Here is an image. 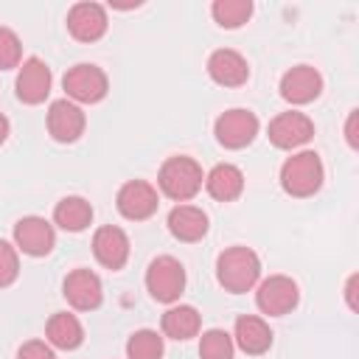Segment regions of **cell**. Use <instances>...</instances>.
I'll use <instances>...</instances> for the list:
<instances>
[{"label":"cell","mask_w":359,"mask_h":359,"mask_svg":"<svg viewBox=\"0 0 359 359\" xmlns=\"http://www.w3.org/2000/svg\"><path fill=\"white\" fill-rule=\"evenodd\" d=\"M258 278H261V258L255 255V250H250L244 244L227 247L216 258V280L230 294L250 292L258 283Z\"/></svg>","instance_id":"obj_1"},{"label":"cell","mask_w":359,"mask_h":359,"mask_svg":"<svg viewBox=\"0 0 359 359\" xmlns=\"http://www.w3.org/2000/svg\"><path fill=\"white\" fill-rule=\"evenodd\" d=\"M325 180V168L317 151L306 149L297 151L292 157H286V163L280 165V188L294 196V199H309L323 188Z\"/></svg>","instance_id":"obj_2"},{"label":"cell","mask_w":359,"mask_h":359,"mask_svg":"<svg viewBox=\"0 0 359 359\" xmlns=\"http://www.w3.org/2000/svg\"><path fill=\"white\" fill-rule=\"evenodd\" d=\"M202 182H205V174H202V165L188 157V154H174L168 157L160 171H157V185L160 191L174 199V202H188L194 199L199 191H202Z\"/></svg>","instance_id":"obj_3"},{"label":"cell","mask_w":359,"mask_h":359,"mask_svg":"<svg viewBox=\"0 0 359 359\" xmlns=\"http://www.w3.org/2000/svg\"><path fill=\"white\" fill-rule=\"evenodd\" d=\"M146 289L157 303H177L185 292V266L174 255H157L146 269Z\"/></svg>","instance_id":"obj_4"},{"label":"cell","mask_w":359,"mask_h":359,"mask_svg":"<svg viewBox=\"0 0 359 359\" xmlns=\"http://www.w3.org/2000/svg\"><path fill=\"white\" fill-rule=\"evenodd\" d=\"M62 87L73 104H98L109 90V79L98 65L81 62L62 76Z\"/></svg>","instance_id":"obj_5"},{"label":"cell","mask_w":359,"mask_h":359,"mask_svg":"<svg viewBox=\"0 0 359 359\" xmlns=\"http://www.w3.org/2000/svg\"><path fill=\"white\" fill-rule=\"evenodd\" d=\"M258 126L261 123H258L255 112L236 107V109H227V112H222L216 118L213 135H216L219 146H224V149H244V146H250L255 140Z\"/></svg>","instance_id":"obj_6"},{"label":"cell","mask_w":359,"mask_h":359,"mask_svg":"<svg viewBox=\"0 0 359 359\" xmlns=\"http://www.w3.org/2000/svg\"><path fill=\"white\" fill-rule=\"evenodd\" d=\"M300 300V289L289 275H269L258 283L255 292V306L269 314V317H283L289 314Z\"/></svg>","instance_id":"obj_7"},{"label":"cell","mask_w":359,"mask_h":359,"mask_svg":"<svg viewBox=\"0 0 359 359\" xmlns=\"http://www.w3.org/2000/svg\"><path fill=\"white\" fill-rule=\"evenodd\" d=\"M157 205H160V196H157V188L146 180H129L118 188V196H115V208L123 219L129 222H143L149 216L157 213Z\"/></svg>","instance_id":"obj_8"},{"label":"cell","mask_w":359,"mask_h":359,"mask_svg":"<svg viewBox=\"0 0 359 359\" xmlns=\"http://www.w3.org/2000/svg\"><path fill=\"white\" fill-rule=\"evenodd\" d=\"M266 137H269V143L275 149L292 151V149H297V146H303V143H309L314 137V123H311L309 115L289 109V112H280V115H275L269 121Z\"/></svg>","instance_id":"obj_9"},{"label":"cell","mask_w":359,"mask_h":359,"mask_svg":"<svg viewBox=\"0 0 359 359\" xmlns=\"http://www.w3.org/2000/svg\"><path fill=\"white\" fill-rule=\"evenodd\" d=\"M14 247L25 255L42 258L56 247V230L42 216H22L14 224Z\"/></svg>","instance_id":"obj_10"},{"label":"cell","mask_w":359,"mask_h":359,"mask_svg":"<svg viewBox=\"0 0 359 359\" xmlns=\"http://www.w3.org/2000/svg\"><path fill=\"white\" fill-rule=\"evenodd\" d=\"M62 294L76 311H93L104 300V286H101V278L93 269L79 266V269L67 272V278L62 283Z\"/></svg>","instance_id":"obj_11"},{"label":"cell","mask_w":359,"mask_h":359,"mask_svg":"<svg viewBox=\"0 0 359 359\" xmlns=\"http://www.w3.org/2000/svg\"><path fill=\"white\" fill-rule=\"evenodd\" d=\"M50 67L39 59V56H28L22 65H20V73H17V81H14V93L22 104H42L50 93Z\"/></svg>","instance_id":"obj_12"},{"label":"cell","mask_w":359,"mask_h":359,"mask_svg":"<svg viewBox=\"0 0 359 359\" xmlns=\"http://www.w3.org/2000/svg\"><path fill=\"white\" fill-rule=\"evenodd\" d=\"M84 126H87L84 109L70 98H59L48 107V132L56 143H76L84 135Z\"/></svg>","instance_id":"obj_13"},{"label":"cell","mask_w":359,"mask_h":359,"mask_svg":"<svg viewBox=\"0 0 359 359\" xmlns=\"http://www.w3.org/2000/svg\"><path fill=\"white\" fill-rule=\"evenodd\" d=\"M109 28V20H107V8L101 3H76L70 11H67V31L73 39L79 42H98Z\"/></svg>","instance_id":"obj_14"},{"label":"cell","mask_w":359,"mask_h":359,"mask_svg":"<svg viewBox=\"0 0 359 359\" xmlns=\"http://www.w3.org/2000/svg\"><path fill=\"white\" fill-rule=\"evenodd\" d=\"M93 255L104 269H123L129 261V236L115 224L98 227L93 236Z\"/></svg>","instance_id":"obj_15"},{"label":"cell","mask_w":359,"mask_h":359,"mask_svg":"<svg viewBox=\"0 0 359 359\" xmlns=\"http://www.w3.org/2000/svg\"><path fill=\"white\" fill-rule=\"evenodd\" d=\"M323 93V76L311 65H294L280 79V98L289 104H309Z\"/></svg>","instance_id":"obj_16"},{"label":"cell","mask_w":359,"mask_h":359,"mask_svg":"<svg viewBox=\"0 0 359 359\" xmlns=\"http://www.w3.org/2000/svg\"><path fill=\"white\" fill-rule=\"evenodd\" d=\"M208 76L222 87H241L250 79V65L238 50L219 48L208 56Z\"/></svg>","instance_id":"obj_17"},{"label":"cell","mask_w":359,"mask_h":359,"mask_svg":"<svg viewBox=\"0 0 359 359\" xmlns=\"http://www.w3.org/2000/svg\"><path fill=\"white\" fill-rule=\"evenodd\" d=\"M165 224L177 241L194 244V241H202L208 233V213L196 205H177V208H171Z\"/></svg>","instance_id":"obj_18"},{"label":"cell","mask_w":359,"mask_h":359,"mask_svg":"<svg viewBox=\"0 0 359 359\" xmlns=\"http://www.w3.org/2000/svg\"><path fill=\"white\" fill-rule=\"evenodd\" d=\"M272 328L255 317V314H241L236 320V331H233V345H238L244 353L250 356H261L272 348Z\"/></svg>","instance_id":"obj_19"},{"label":"cell","mask_w":359,"mask_h":359,"mask_svg":"<svg viewBox=\"0 0 359 359\" xmlns=\"http://www.w3.org/2000/svg\"><path fill=\"white\" fill-rule=\"evenodd\" d=\"M205 188L216 202H233L244 191V174L233 163H219L205 174Z\"/></svg>","instance_id":"obj_20"},{"label":"cell","mask_w":359,"mask_h":359,"mask_svg":"<svg viewBox=\"0 0 359 359\" xmlns=\"http://www.w3.org/2000/svg\"><path fill=\"white\" fill-rule=\"evenodd\" d=\"M45 337H48V345L50 348H59V351H76L81 342H84V325L79 323L76 314L70 311H56L48 325H45Z\"/></svg>","instance_id":"obj_21"},{"label":"cell","mask_w":359,"mask_h":359,"mask_svg":"<svg viewBox=\"0 0 359 359\" xmlns=\"http://www.w3.org/2000/svg\"><path fill=\"white\" fill-rule=\"evenodd\" d=\"M160 325H163V334H165L168 339L185 342V339H191V337L199 334V328H202V317H199V311H196L194 306L180 303V306H171V309L163 314Z\"/></svg>","instance_id":"obj_22"},{"label":"cell","mask_w":359,"mask_h":359,"mask_svg":"<svg viewBox=\"0 0 359 359\" xmlns=\"http://www.w3.org/2000/svg\"><path fill=\"white\" fill-rule=\"evenodd\" d=\"M93 222V205L84 196H65L53 208V224L67 233H81Z\"/></svg>","instance_id":"obj_23"},{"label":"cell","mask_w":359,"mask_h":359,"mask_svg":"<svg viewBox=\"0 0 359 359\" xmlns=\"http://www.w3.org/2000/svg\"><path fill=\"white\" fill-rule=\"evenodd\" d=\"M210 14L219 28H241L252 17V3L250 0H216L210 6Z\"/></svg>","instance_id":"obj_24"},{"label":"cell","mask_w":359,"mask_h":359,"mask_svg":"<svg viewBox=\"0 0 359 359\" xmlns=\"http://www.w3.org/2000/svg\"><path fill=\"white\" fill-rule=\"evenodd\" d=\"M163 337L151 328H140L126 339V359H163Z\"/></svg>","instance_id":"obj_25"},{"label":"cell","mask_w":359,"mask_h":359,"mask_svg":"<svg viewBox=\"0 0 359 359\" xmlns=\"http://www.w3.org/2000/svg\"><path fill=\"white\" fill-rule=\"evenodd\" d=\"M236 345L233 337L222 328H210L199 339V359H233Z\"/></svg>","instance_id":"obj_26"},{"label":"cell","mask_w":359,"mask_h":359,"mask_svg":"<svg viewBox=\"0 0 359 359\" xmlns=\"http://www.w3.org/2000/svg\"><path fill=\"white\" fill-rule=\"evenodd\" d=\"M20 62H22V42H20V36L8 25H0V70L20 67Z\"/></svg>","instance_id":"obj_27"},{"label":"cell","mask_w":359,"mask_h":359,"mask_svg":"<svg viewBox=\"0 0 359 359\" xmlns=\"http://www.w3.org/2000/svg\"><path fill=\"white\" fill-rule=\"evenodd\" d=\"M20 275V255H17V247L8 244L6 238H0V289L11 286Z\"/></svg>","instance_id":"obj_28"},{"label":"cell","mask_w":359,"mask_h":359,"mask_svg":"<svg viewBox=\"0 0 359 359\" xmlns=\"http://www.w3.org/2000/svg\"><path fill=\"white\" fill-rule=\"evenodd\" d=\"M17 359H56V353H53V348H50L48 342H42V339H28V342L20 345Z\"/></svg>","instance_id":"obj_29"},{"label":"cell","mask_w":359,"mask_h":359,"mask_svg":"<svg viewBox=\"0 0 359 359\" xmlns=\"http://www.w3.org/2000/svg\"><path fill=\"white\" fill-rule=\"evenodd\" d=\"M345 140L353 151L359 149V109H351V115L345 121Z\"/></svg>","instance_id":"obj_30"},{"label":"cell","mask_w":359,"mask_h":359,"mask_svg":"<svg viewBox=\"0 0 359 359\" xmlns=\"http://www.w3.org/2000/svg\"><path fill=\"white\" fill-rule=\"evenodd\" d=\"M356 283H359V275H351L348 283H345V300H348V309L356 311L359 303H356Z\"/></svg>","instance_id":"obj_31"},{"label":"cell","mask_w":359,"mask_h":359,"mask_svg":"<svg viewBox=\"0 0 359 359\" xmlns=\"http://www.w3.org/2000/svg\"><path fill=\"white\" fill-rule=\"evenodd\" d=\"M8 129H11V126H8V118L0 112V146L6 143V137H8Z\"/></svg>","instance_id":"obj_32"},{"label":"cell","mask_w":359,"mask_h":359,"mask_svg":"<svg viewBox=\"0 0 359 359\" xmlns=\"http://www.w3.org/2000/svg\"><path fill=\"white\" fill-rule=\"evenodd\" d=\"M112 6H115V8H137L140 3H112Z\"/></svg>","instance_id":"obj_33"}]
</instances>
